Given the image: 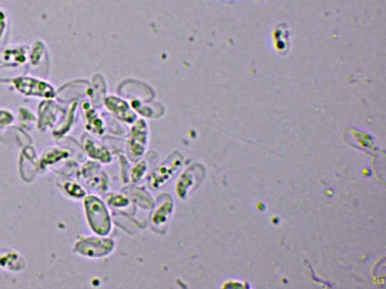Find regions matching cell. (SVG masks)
Returning <instances> with one entry per match:
<instances>
[{
    "label": "cell",
    "instance_id": "obj_1",
    "mask_svg": "<svg viewBox=\"0 0 386 289\" xmlns=\"http://www.w3.org/2000/svg\"><path fill=\"white\" fill-rule=\"evenodd\" d=\"M87 209L89 221L93 230L100 235H104L109 232L110 218L102 203L98 198H91L89 200Z\"/></svg>",
    "mask_w": 386,
    "mask_h": 289
},
{
    "label": "cell",
    "instance_id": "obj_2",
    "mask_svg": "<svg viewBox=\"0 0 386 289\" xmlns=\"http://www.w3.org/2000/svg\"><path fill=\"white\" fill-rule=\"evenodd\" d=\"M182 163L180 158H174L162 163L159 168L153 172L150 178V186L152 189H159L167 183L180 168Z\"/></svg>",
    "mask_w": 386,
    "mask_h": 289
},
{
    "label": "cell",
    "instance_id": "obj_3",
    "mask_svg": "<svg viewBox=\"0 0 386 289\" xmlns=\"http://www.w3.org/2000/svg\"><path fill=\"white\" fill-rule=\"evenodd\" d=\"M199 170L198 167L189 168L180 177L179 182L177 183V194L183 198L188 194L190 189L194 187L199 182Z\"/></svg>",
    "mask_w": 386,
    "mask_h": 289
},
{
    "label": "cell",
    "instance_id": "obj_4",
    "mask_svg": "<svg viewBox=\"0 0 386 289\" xmlns=\"http://www.w3.org/2000/svg\"><path fill=\"white\" fill-rule=\"evenodd\" d=\"M88 247L87 255L100 256L110 253L113 248V244L109 240L92 239L89 240Z\"/></svg>",
    "mask_w": 386,
    "mask_h": 289
},
{
    "label": "cell",
    "instance_id": "obj_5",
    "mask_svg": "<svg viewBox=\"0 0 386 289\" xmlns=\"http://www.w3.org/2000/svg\"><path fill=\"white\" fill-rule=\"evenodd\" d=\"M172 208V203H164L156 210L155 214L153 216V222L157 224L165 222L169 213H171Z\"/></svg>",
    "mask_w": 386,
    "mask_h": 289
}]
</instances>
